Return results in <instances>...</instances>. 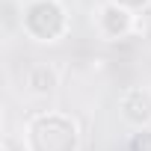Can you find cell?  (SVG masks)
Returning a JSON list of instances; mask_svg holds the SVG:
<instances>
[{"instance_id": "6da1fadb", "label": "cell", "mask_w": 151, "mask_h": 151, "mask_svg": "<svg viewBox=\"0 0 151 151\" xmlns=\"http://www.w3.org/2000/svg\"><path fill=\"white\" fill-rule=\"evenodd\" d=\"M101 24H104V33L110 39H116V36H124L130 30V15L119 3H110V6L101 9Z\"/></svg>"}, {"instance_id": "7a4b0ae2", "label": "cell", "mask_w": 151, "mask_h": 151, "mask_svg": "<svg viewBox=\"0 0 151 151\" xmlns=\"http://www.w3.org/2000/svg\"><path fill=\"white\" fill-rule=\"evenodd\" d=\"M124 101H127V104H124L127 119H133V122H148V119H151V95H148V92L133 89Z\"/></svg>"}, {"instance_id": "3957f363", "label": "cell", "mask_w": 151, "mask_h": 151, "mask_svg": "<svg viewBox=\"0 0 151 151\" xmlns=\"http://www.w3.org/2000/svg\"><path fill=\"white\" fill-rule=\"evenodd\" d=\"M30 86H33L36 92H50V89L56 86V74H53V68L36 65V68L30 71Z\"/></svg>"}]
</instances>
